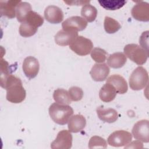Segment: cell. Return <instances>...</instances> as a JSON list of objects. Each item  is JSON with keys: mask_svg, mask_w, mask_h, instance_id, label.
<instances>
[{"mask_svg": "<svg viewBox=\"0 0 149 149\" xmlns=\"http://www.w3.org/2000/svg\"><path fill=\"white\" fill-rule=\"evenodd\" d=\"M38 28L30 24L27 23L23 22L21 23L19 27V34L23 37H29L36 34Z\"/></svg>", "mask_w": 149, "mask_h": 149, "instance_id": "obj_27", "label": "cell"}, {"mask_svg": "<svg viewBox=\"0 0 149 149\" xmlns=\"http://www.w3.org/2000/svg\"><path fill=\"white\" fill-rule=\"evenodd\" d=\"M69 94L72 101H78L82 99L83 97V90L76 86H73L69 89Z\"/></svg>", "mask_w": 149, "mask_h": 149, "instance_id": "obj_30", "label": "cell"}, {"mask_svg": "<svg viewBox=\"0 0 149 149\" xmlns=\"http://www.w3.org/2000/svg\"><path fill=\"white\" fill-rule=\"evenodd\" d=\"M73 113V109L68 105H62L55 102L49 108L51 118L55 123L61 125L66 124Z\"/></svg>", "mask_w": 149, "mask_h": 149, "instance_id": "obj_2", "label": "cell"}, {"mask_svg": "<svg viewBox=\"0 0 149 149\" xmlns=\"http://www.w3.org/2000/svg\"><path fill=\"white\" fill-rule=\"evenodd\" d=\"M86 125V119L84 116L80 114L70 116L68 120V129L70 132H79L85 127Z\"/></svg>", "mask_w": 149, "mask_h": 149, "instance_id": "obj_17", "label": "cell"}, {"mask_svg": "<svg viewBox=\"0 0 149 149\" xmlns=\"http://www.w3.org/2000/svg\"><path fill=\"white\" fill-rule=\"evenodd\" d=\"M23 22L27 23L38 28V27H40L43 24L44 18L37 12L31 10L26 16L25 20Z\"/></svg>", "mask_w": 149, "mask_h": 149, "instance_id": "obj_25", "label": "cell"}, {"mask_svg": "<svg viewBox=\"0 0 149 149\" xmlns=\"http://www.w3.org/2000/svg\"><path fill=\"white\" fill-rule=\"evenodd\" d=\"M53 98L56 103L62 105H69L72 102L68 91L62 88L55 90L53 94Z\"/></svg>", "mask_w": 149, "mask_h": 149, "instance_id": "obj_22", "label": "cell"}, {"mask_svg": "<svg viewBox=\"0 0 149 149\" xmlns=\"http://www.w3.org/2000/svg\"><path fill=\"white\" fill-rule=\"evenodd\" d=\"M107 83L112 84L118 94H125L127 91V83L124 77L119 74H112L107 80Z\"/></svg>", "mask_w": 149, "mask_h": 149, "instance_id": "obj_16", "label": "cell"}, {"mask_svg": "<svg viewBox=\"0 0 149 149\" xmlns=\"http://www.w3.org/2000/svg\"><path fill=\"white\" fill-rule=\"evenodd\" d=\"M87 26V22L83 17L74 16L66 19L62 24V29L68 31H82Z\"/></svg>", "mask_w": 149, "mask_h": 149, "instance_id": "obj_9", "label": "cell"}, {"mask_svg": "<svg viewBox=\"0 0 149 149\" xmlns=\"http://www.w3.org/2000/svg\"><path fill=\"white\" fill-rule=\"evenodd\" d=\"M31 10V5L27 2H20L16 8V16L20 23H23L26 16Z\"/></svg>", "mask_w": 149, "mask_h": 149, "instance_id": "obj_21", "label": "cell"}, {"mask_svg": "<svg viewBox=\"0 0 149 149\" xmlns=\"http://www.w3.org/2000/svg\"><path fill=\"white\" fill-rule=\"evenodd\" d=\"M77 36V31H68L62 29L55 34L54 39L58 45L66 46L70 45Z\"/></svg>", "mask_w": 149, "mask_h": 149, "instance_id": "obj_14", "label": "cell"}, {"mask_svg": "<svg viewBox=\"0 0 149 149\" xmlns=\"http://www.w3.org/2000/svg\"><path fill=\"white\" fill-rule=\"evenodd\" d=\"M108 53L101 48H94L91 52V58L96 62L102 63L106 61Z\"/></svg>", "mask_w": 149, "mask_h": 149, "instance_id": "obj_28", "label": "cell"}, {"mask_svg": "<svg viewBox=\"0 0 149 149\" xmlns=\"http://www.w3.org/2000/svg\"><path fill=\"white\" fill-rule=\"evenodd\" d=\"M69 48L76 54L80 56H85L91 52L93 44L90 39L78 36L69 45Z\"/></svg>", "mask_w": 149, "mask_h": 149, "instance_id": "obj_5", "label": "cell"}, {"mask_svg": "<svg viewBox=\"0 0 149 149\" xmlns=\"http://www.w3.org/2000/svg\"><path fill=\"white\" fill-rule=\"evenodd\" d=\"M72 146V135L67 130L60 131L52 142L51 147L52 149H69Z\"/></svg>", "mask_w": 149, "mask_h": 149, "instance_id": "obj_8", "label": "cell"}, {"mask_svg": "<svg viewBox=\"0 0 149 149\" xmlns=\"http://www.w3.org/2000/svg\"><path fill=\"white\" fill-rule=\"evenodd\" d=\"M1 86L6 90V97L8 101L17 104L24 100L26 92L19 78L11 74L1 77Z\"/></svg>", "mask_w": 149, "mask_h": 149, "instance_id": "obj_1", "label": "cell"}, {"mask_svg": "<svg viewBox=\"0 0 149 149\" xmlns=\"http://www.w3.org/2000/svg\"><path fill=\"white\" fill-rule=\"evenodd\" d=\"M107 143L105 140L101 137L94 136L91 137L88 142V148H107Z\"/></svg>", "mask_w": 149, "mask_h": 149, "instance_id": "obj_29", "label": "cell"}, {"mask_svg": "<svg viewBox=\"0 0 149 149\" xmlns=\"http://www.w3.org/2000/svg\"><path fill=\"white\" fill-rule=\"evenodd\" d=\"M127 58L126 55L120 52H115L109 56L107 59V64L114 69L120 68L126 63Z\"/></svg>", "mask_w": 149, "mask_h": 149, "instance_id": "obj_20", "label": "cell"}, {"mask_svg": "<svg viewBox=\"0 0 149 149\" xmlns=\"http://www.w3.org/2000/svg\"><path fill=\"white\" fill-rule=\"evenodd\" d=\"M148 74L145 68L138 66L132 73L129 78V86L133 90H140L148 84Z\"/></svg>", "mask_w": 149, "mask_h": 149, "instance_id": "obj_4", "label": "cell"}, {"mask_svg": "<svg viewBox=\"0 0 149 149\" xmlns=\"http://www.w3.org/2000/svg\"><path fill=\"white\" fill-rule=\"evenodd\" d=\"M97 113L100 120L110 123L116 121L119 116L115 109L113 108H104L102 107H99L97 108Z\"/></svg>", "mask_w": 149, "mask_h": 149, "instance_id": "obj_18", "label": "cell"}, {"mask_svg": "<svg viewBox=\"0 0 149 149\" xmlns=\"http://www.w3.org/2000/svg\"><path fill=\"white\" fill-rule=\"evenodd\" d=\"M81 15L88 22L95 20L97 16V9L91 4L84 5L81 9Z\"/></svg>", "mask_w": 149, "mask_h": 149, "instance_id": "obj_23", "label": "cell"}, {"mask_svg": "<svg viewBox=\"0 0 149 149\" xmlns=\"http://www.w3.org/2000/svg\"><path fill=\"white\" fill-rule=\"evenodd\" d=\"M100 5L107 10H115L122 8L127 2L123 0H101L98 1Z\"/></svg>", "mask_w": 149, "mask_h": 149, "instance_id": "obj_24", "label": "cell"}, {"mask_svg": "<svg viewBox=\"0 0 149 149\" xmlns=\"http://www.w3.org/2000/svg\"><path fill=\"white\" fill-rule=\"evenodd\" d=\"M132 16L134 19L141 22L149 21V4L144 1H139L132 9Z\"/></svg>", "mask_w": 149, "mask_h": 149, "instance_id": "obj_11", "label": "cell"}, {"mask_svg": "<svg viewBox=\"0 0 149 149\" xmlns=\"http://www.w3.org/2000/svg\"><path fill=\"white\" fill-rule=\"evenodd\" d=\"M123 50L126 56L139 65H143L147 60L148 52L136 44H129Z\"/></svg>", "mask_w": 149, "mask_h": 149, "instance_id": "obj_3", "label": "cell"}, {"mask_svg": "<svg viewBox=\"0 0 149 149\" xmlns=\"http://www.w3.org/2000/svg\"><path fill=\"white\" fill-rule=\"evenodd\" d=\"M134 139L144 143L149 141V122L148 120L143 119L136 122L132 130Z\"/></svg>", "mask_w": 149, "mask_h": 149, "instance_id": "obj_7", "label": "cell"}, {"mask_svg": "<svg viewBox=\"0 0 149 149\" xmlns=\"http://www.w3.org/2000/svg\"><path fill=\"white\" fill-rule=\"evenodd\" d=\"M132 140V134L126 130H116L112 133L108 138V143L113 147H122L129 144Z\"/></svg>", "mask_w": 149, "mask_h": 149, "instance_id": "obj_6", "label": "cell"}, {"mask_svg": "<svg viewBox=\"0 0 149 149\" xmlns=\"http://www.w3.org/2000/svg\"><path fill=\"white\" fill-rule=\"evenodd\" d=\"M21 2L17 0L1 1L0 2V11L1 16H5L9 19H13L16 16V8Z\"/></svg>", "mask_w": 149, "mask_h": 149, "instance_id": "obj_15", "label": "cell"}, {"mask_svg": "<svg viewBox=\"0 0 149 149\" xmlns=\"http://www.w3.org/2000/svg\"><path fill=\"white\" fill-rule=\"evenodd\" d=\"M22 68L27 77L33 79L36 77L39 72L40 64L38 61L33 56H27L23 61Z\"/></svg>", "mask_w": 149, "mask_h": 149, "instance_id": "obj_10", "label": "cell"}, {"mask_svg": "<svg viewBox=\"0 0 149 149\" xmlns=\"http://www.w3.org/2000/svg\"><path fill=\"white\" fill-rule=\"evenodd\" d=\"M63 13L61 8L55 5L47 6L44 10V17L52 24L60 23L63 20Z\"/></svg>", "mask_w": 149, "mask_h": 149, "instance_id": "obj_12", "label": "cell"}, {"mask_svg": "<svg viewBox=\"0 0 149 149\" xmlns=\"http://www.w3.org/2000/svg\"><path fill=\"white\" fill-rule=\"evenodd\" d=\"M116 94L117 92L115 87L109 83H106L100 89L99 97L103 102H109L115 99Z\"/></svg>", "mask_w": 149, "mask_h": 149, "instance_id": "obj_19", "label": "cell"}, {"mask_svg": "<svg viewBox=\"0 0 149 149\" xmlns=\"http://www.w3.org/2000/svg\"><path fill=\"white\" fill-rule=\"evenodd\" d=\"M109 72V68L106 63H97L93 65L90 74L94 81H102L107 78Z\"/></svg>", "mask_w": 149, "mask_h": 149, "instance_id": "obj_13", "label": "cell"}, {"mask_svg": "<svg viewBox=\"0 0 149 149\" xmlns=\"http://www.w3.org/2000/svg\"><path fill=\"white\" fill-rule=\"evenodd\" d=\"M104 26L105 31L109 34L115 33L121 28V26L118 21L108 16L105 17Z\"/></svg>", "mask_w": 149, "mask_h": 149, "instance_id": "obj_26", "label": "cell"}, {"mask_svg": "<svg viewBox=\"0 0 149 149\" xmlns=\"http://www.w3.org/2000/svg\"><path fill=\"white\" fill-rule=\"evenodd\" d=\"M64 2L67 3L68 5H77V6H81V5H84L86 4H88L90 3V1H64Z\"/></svg>", "mask_w": 149, "mask_h": 149, "instance_id": "obj_31", "label": "cell"}]
</instances>
